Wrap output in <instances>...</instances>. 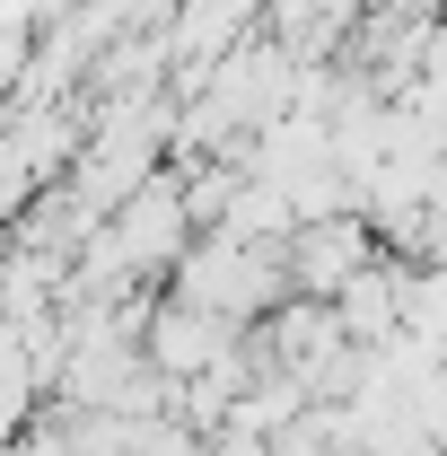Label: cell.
Listing matches in <instances>:
<instances>
[{
    "label": "cell",
    "instance_id": "1",
    "mask_svg": "<svg viewBox=\"0 0 447 456\" xmlns=\"http://www.w3.org/2000/svg\"><path fill=\"white\" fill-rule=\"evenodd\" d=\"M369 220H316V228H298V281L307 289H351L360 281V264H369V237H360Z\"/></svg>",
    "mask_w": 447,
    "mask_h": 456
}]
</instances>
